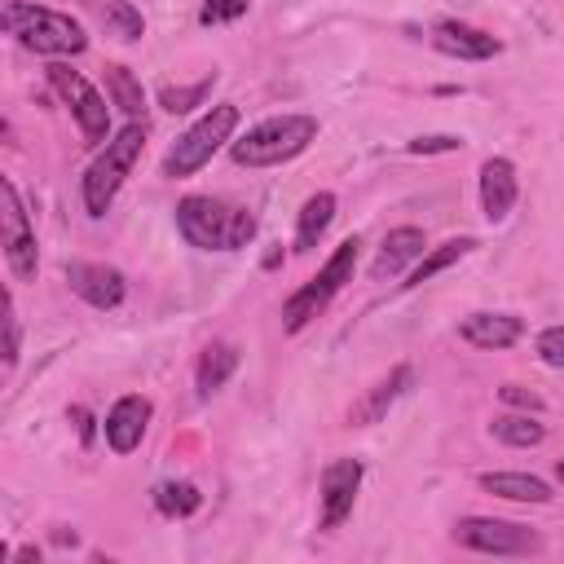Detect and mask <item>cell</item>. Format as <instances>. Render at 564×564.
I'll return each mask as SVG.
<instances>
[{
	"mask_svg": "<svg viewBox=\"0 0 564 564\" xmlns=\"http://www.w3.org/2000/svg\"><path fill=\"white\" fill-rule=\"evenodd\" d=\"M176 229L198 251H238L256 238V216L212 194H185L176 203Z\"/></svg>",
	"mask_w": 564,
	"mask_h": 564,
	"instance_id": "6da1fadb",
	"label": "cell"
},
{
	"mask_svg": "<svg viewBox=\"0 0 564 564\" xmlns=\"http://www.w3.org/2000/svg\"><path fill=\"white\" fill-rule=\"evenodd\" d=\"M317 132H322V123L313 115H273V119H260L256 128H247L242 137H234L229 159L238 167H278V163L300 159L317 141Z\"/></svg>",
	"mask_w": 564,
	"mask_h": 564,
	"instance_id": "7a4b0ae2",
	"label": "cell"
},
{
	"mask_svg": "<svg viewBox=\"0 0 564 564\" xmlns=\"http://www.w3.org/2000/svg\"><path fill=\"white\" fill-rule=\"evenodd\" d=\"M0 22H4L9 35H18L22 48H31L40 57H79L88 48L84 26L70 13H57V9H44V4L9 0L4 13H0Z\"/></svg>",
	"mask_w": 564,
	"mask_h": 564,
	"instance_id": "3957f363",
	"label": "cell"
},
{
	"mask_svg": "<svg viewBox=\"0 0 564 564\" xmlns=\"http://www.w3.org/2000/svg\"><path fill=\"white\" fill-rule=\"evenodd\" d=\"M141 145H145V123H141V119H128V123L97 150V159L88 163V172H84V181H79V194H84L88 216H106V212H110V203L119 198L123 181L132 176V167H137V159H141Z\"/></svg>",
	"mask_w": 564,
	"mask_h": 564,
	"instance_id": "277c9868",
	"label": "cell"
},
{
	"mask_svg": "<svg viewBox=\"0 0 564 564\" xmlns=\"http://www.w3.org/2000/svg\"><path fill=\"white\" fill-rule=\"evenodd\" d=\"M234 132H238V106H234V101L212 106L203 119H194V123L167 145V154H163V176H167V181L194 176L198 167L212 163V154H216L220 145L234 141Z\"/></svg>",
	"mask_w": 564,
	"mask_h": 564,
	"instance_id": "5b68a950",
	"label": "cell"
},
{
	"mask_svg": "<svg viewBox=\"0 0 564 564\" xmlns=\"http://www.w3.org/2000/svg\"><path fill=\"white\" fill-rule=\"evenodd\" d=\"M357 247H361L357 238H344V242L330 251V260H326L300 291L286 295V304H282V330H286V335H300V330H304V326H308V322H313V317H317V313H322V308L352 282Z\"/></svg>",
	"mask_w": 564,
	"mask_h": 564,
	"instance_id": "8992f818",
	"label": "cell"
},
{
	"mask_svg": "<svg viewBox=\"0 0 564 564\" xmlns=\"http://www.w3.org/2000/svg\"><path fill=\"white\" fill-rule=\"evenodd\" d=\"M48 84H53V93L70 106V115H75V123H79V137H84L88 145H101V141L110 137V106H106V97H101L79 70H70V62H62V57L48 62Z\"/></svg>",
	"mask_w": 564,
	"mask_h": 564,
	"instance_id": "52a82bcc",
	"label": "cell"
},
{
	"mask_svg": "<svg viewBox=\"0 0 564 564\" xmlns=\"http://www.w3.org/2000/svg\"><path fill=\"white\" fill-rule=\"evenodd\" d=\"M454 542L467 551H480V555H538L546 546L538 529L498 520V516H463L454 524Z\"/></svg>",
	"mask_w": 564,
	"mask_h": 564,
	"instance_id": "ba28073f",
	"label": "cell"
},
{
	"mask_svg": "<svg viewBox=\"0 0 564 564\" xmlns=\"http://www.w3.org/2000/svg\"><path fill=\"white\" fill-rule=\"evenodd\" d=\"M0 216H4V264L18 282H31L35 269H40V256H35V229L26 220V207L18 198V185L13 181H0Z\"/></svg>",
	"mask_w": 564,
	"mask_h": 564,
	"instance_id": "9c48e42d",
	"label": "cell"
},
{
	"mask_svg": "<svg viewBox=\"0 0 564 564\" xmlns=\"http://www.w3.org/2000/svg\"><path fill=\"white\" fill-rule=\"evenodd\" d=\"M361 476H366V467H361V458H335V463H326V471H322V511H317V524L330 533V529H339L348 516H352V502H357V489H361Z\"/></svg>",
	"mask_w": 564,
	"mask_h": 564,
	"instance_id": "30bf717a",
	"label": "cell"
},
{
	"mask_svg": "<svg viewBox=\"0 0 564 564\" xmlns=\"http://www.w3.org/2000/svg\"><path fill=\"white\" fill-rule=\"evenodd\" d=\"M66 282H70V291H75L84 304H93V308H119L123 295H128L123 273H119L115 264H97V260H75V264H66Z\"/></svg>",
	"mask_w": 564,
	"mask_h": 564,
	"instance_id": "8fae6325",
	"label": "cell"
},
{
	"mask_svg": "<svg viewBox=\"0 0 564 564\" xmlns=\"http://www.w3.org/2000/svg\"><path fill=\"white\" fill-rule=\"evenodd\" d=\"M427 40H432L436 53L458 57V62H489V57H498V48H502L489 31H480V26H471V22H458V18H441Z\"/></svg>",
	"mask_w": 564,
	"mask_h": 564,
	"instance_id": "7c38bea8",
	"label": "cell"
},
{
	"mask_svg": "<svg viewBox=\"0 0 564 564\" xmlns=\"http://www.w3.org/2000/svg\"><path fill=\"white\" fill-rule=\"evenodd\" d=\"M150 414H154V405H150V397H137V392H128V397H119L110 410H106V419H101V432H106V445L115 449V454H132L137 445H141V436H145V427H150Z\"/></svg>",
	"mask_w": 564,
	"mask_h": 564,
	"instance_id": "4fadbf2b",
	"label": "cell"
},
{
	"mask_svg": "<svg viewBox=\"0 0 564 564\" xmlns=\"http://www.w3.org/2000/svg\"><path fill=\"white\" fill-rule=\"evenodd\" d=\"M516 198H520L516 163L502 159V154L485 159V163H480V212H485V220H494V225L507 220L511 207H516Z\"/></svg>",
	"mask_w": 564,
	"mask_h": 564,
	"instance_id": "5bb4252c",
	"label": "cell"
},
{
	"mask_svg": "<svg viewBox=\"0 0 564 564\" xmlns=\"http://www.w3.org/2000/svg\"><path fill=\"white\" fill-rule=\"evenodd\" d=\"M410 383H414V370H410L405 361H401V366H392V370H388L375 388H366V397L348 410V423H352V427H370V423H379V419H383V414H388V410L410 392Z\"/></svg>",
	"mask_w": 564,
	"mask_h": 564,
	"instance_id": "9a60e30c",
	"label": "cell"
},
{
	"mask_svg": "<svg viewBox=\"0 0 564 564\" xmlns=\"http://www.w3.org/2000/svg\"><path fill=\"white\" fill-rule=\"evenodd\" d=\"M423 251H427L423 229H414V225H397V229H388V234H383L379 256H375V264H370V278H375V282L397 278L401 269L419 264V256H423Z\"/></svg>",
	"mask_w": 564,
	"mask_h": 564,
	"instance_id": "2e32d148",
	"label": "cell"
},
{
	"mask_svg": "<svg viewBox=\"0 0 564 564\" xmlns=\"http://www.w3.org/2000/svg\"><path fill=\"white\" fill-rule=\"evenodd\" d=\"M458 335L471 344V348H485V352H498V348H511L520 335H524V322L516 313H467L458 322Z\"/></svg>",
	"mask_w": 564,
	"mask_h": 564,
	"instance_id": "e0dca14e",
	"label": "cell"
},
{
	"mask_svg": "<svg viewBox=\"0 0 564 564\" xmlns=\"http://www.w3.org/2000/svg\"><path fill=\"white\" fill-rule=\"evenodd\" d=\"M480 489L494 494V498H507V502H533V507H542V502L555 498L551 485H546L542 476H529V471H485V476H480Z\"/></svg>",
	"mask_w": 564,
	"mask_h": 564,
	"instance_id": "ac0fdd59",
	"label": "cell"
},
{
	"mask_svg": "<svg viewBox=\"0 0 564 564\" xmlns=\"http://www.w3.org/2000/svg\"><path fill=\"white\" fill-rule=\"evenodd\" d=\"M330 220H335V194L330 189L308 194L304 207H300V216H295V251H313L326 238Z\"/></svg>",
	"mask_w": 564,
	"mask_h": 564,
	"instance_id": "d6986e66",
	"label": "cell"
},
{
	"mask_svg": "<svg viewBox=\"0 0 564 564\" xmlns=\"http://www.w3.org/2000/svg\"><path fill=\"white\" fill-rule=\"evenodd\" d=\"M238 370V348L225 344V339H212L203 352H198V366H194V383H198V397H212L229 383V375Z\"/></svg>",
	"mask_w": 564,
	"mask_h": 564,
	"instance_id": "ffe728a7",
	"label": "cell"
},
{
	"mask_svg": "<svg viewBox=\"0 0 564 564\" xmlns=\"http://www.w3.org/2000/svg\"><path fill=\"white\" fill-rule=\"evenodd\" d=\"M106 97H110V106H119L128 119H141L145 123V88H141V79L128 70V66H106Z\"/></svg>",
	"mask_w": 564,
	"mask_h": 564,
	"instance_id": "44dd1931",
	"label": "cell"
},
{
	"mask_svg": "<svg viewBox=\"0 0 564 564\" xmlns=\"http://www.w3.org/2000/svg\"><path fill=\"white\" fill-rule=\"evenodd\" d=\"M471 247H476V238H449V242H441V247H427V251L419 256V264L410 269V282H405V286H423V282H432L436 273H445L449 264H458Z\"/></svg>",
	"mask_w": 564,
	"mask_h": 564,
	"instance_id": "7402d4cb",
	"label": "cell"
},
{
	"mask_svg": "<svg viewBox=\"0 0 564 564\" xmlns=\"http://www.w3.org/2000/svg\"><path fill=\"white\" fill-rule=\"evenodd\" d=\"M494 436L511 449H533L546 441V423H538L533 410H520V414H498L494 419Z\"/></svg>",
	"mask_w": 564,
	"mask_h": 564,
	"instance_id": "603a6c76",
	"label": "cell"
},
{
	"mask_svg": "<svg viewBox=\"0 0 564 564\" xmlns=\"http://www.w3.org/2000/svg\"><path fill=\"white\" fill-rule=\"evenodd\" d=\"M154 507L167 520H185V516H194L203 507V494L189 480H163V485H154Z\"/></svg>",
	"mask_w": 564,
	"mask_h": 564,
	"instance_id": "cb8c5ba5",
	"label": "cell"
},
{
	"mask_svg": "<svg viewBox=\"0 0 564 564\" xmlns=\"http://www.w3.org/2000/svg\"><path fill=\"white\" fill-rule=\"evenodd\" d=\"M101 26H106V35L128 40V44L145 35V18H141V9L128 4V0H106V4H101Z\"/></svg>",
	"mask_w": 564,
	"mask_h": 564,
	"instance_id": "d4e9b609",
	"label": "cell"
},
{
	"mask_svg": "<svg viewBox=\"0 0 564 564\" xmlns=\"http://www.w3.org/2000/svg\"><path fill=\"white\" fill-rule=\"evenodd\" d=\"M207 93H212V79H198V84H189V88H163V93H159V106L172 110V115H185V110L203 106Z\"/></svg>",
	"mask_w": 564,
	"mask_h": 564,
	"instance_id": "484cf974",
	"label": "cell"
},
{
	"mask_svg": "<svg viewBox=\"0 0 564 564\" xmlns=\"http://www.w3.org/2000/svg\"><path fill=\"white\" fill-rule=\"evenodd\" d=\"M247 9H251V0H203L198 4V22L203 26H225V22H238Z\"/></svg>",
	"mask_w": 564,
	"mask_h": 564,
	"instance_id": "4316f807",
	"label": "cell"
},
{
	"mask_svg": "<svg viewBox=\"0 0 564 564\" xmlns=\"http://www.w3.org/2000/svg\"><path fill=\"white\" fill-rule=\"evenodd\" d=\"M18 348H22V326H18V308H13V295L4 291V366H9V370L18 366Z\"/></svg>",
	"mask_w": 564,
	"mask_h": 564,
	"instance_id": "83f0119b",
	"label": "cell"
},
{
	"mask_svg": "<svg viewBox=\"0 0 564 564\" xmlns=\"http://www.w3.org/2000/svg\"><path fill=\"white\" fill-rule=\"evenodd\" d=\"M538 357H542V366L564 370V326H546L538 335Z\"/></svg>",
	"mask_w": 564,
	"mask_h": 564,
	"instance_id": "f1b7e54d",
	"label": "cell"
},
{
	"mask_svg": "<svg viewBox=\"0 0 564 564\" xmlns=\"http://www.w3.org/2000/svg\"><path fill=\"white\" fill-rule=\"evenodd\" d=\"M463 145V137H454V132H432V137H414L405 150L410 154H449V150H458Z\"/></svg>",
	"mask_w": 564,
	"mask_h": 564,
	"instance_id": "f546056e",
	"label": "cell"
},
{
	"mask_svg": "<svg viewBox=\"0 0 564 564\" xmlns=\"http://www.w3.org/2000/svg\"><path fill=\"white\" fill-rule=\"evenodd\" d=\"M498 397H502V405H511V410H533V414H542V397L529 392L524 383H502Z\"/></svg>",
	"mask_w": 564,
	"mask_h": 564,
	"instance_id": "4dcf8cb0",
	"label": "cell"
},
{
	"mask_svg": "<svg viewBox=\"0 0 564 564\" xmlns=\"http://www.w3.org/2000/svg\"><path fill=\"white\" fill-rule=\"evenodd\" d=\"M70 419H75V427H79V441L88 445V441H93V414H88L84 405H75V410H70Z\"/></svg>",
	"mask_w": 564,
	"mask_h": 564,
	"instance_id": "1f68e13d",
	"label": "cell"
},
{
	"mask_svg": "<svg viewBox=\"0 0 564 564\" xmlns=\"http://www.w3.org/2000/svg\"><path fill=\"white\" fill-rule=\"evenodd\" d=\"M13 560H40V551L35 546H22V551H13Z\"/></svg>",
	"mask_w": 564,
	"mask_h": 564,
	"instance_id": "d6a6232c",
	"label": "cell"
},
{
	"mask_svg": "<svg viewBox=\"0 0 564 564\" xmlns=\"http://www.w3.org/2000/svg\"><path fill=\"white\" fill-rule=\"evenodd\" d=\"M555 476H560V480H564V458H560V463H555Z\"/></svg>",
	"mask_w": 564,
	"mask_h": 564,
	"instance_id": "836d02e7",
	"label": "cell"
}]
</instances>
